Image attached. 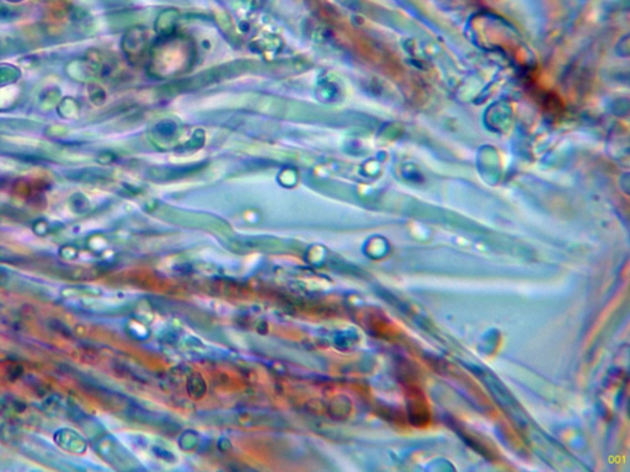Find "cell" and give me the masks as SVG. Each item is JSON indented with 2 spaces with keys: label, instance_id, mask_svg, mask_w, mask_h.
Here are the masks:
<instances>
[{
  "label": "cell",
  "instance_id": "1",
  "mask_svg": "<svg viewBox=\"0 0 630 472\" xmlns=\"http://www.w3.org/2000/svg\"><path fill=\"white\" fill-rule=\"evenodd\" d=\"M53 440L62 451L73 454H84L88 448L83 435L71 428L58 429L53 435Z\"/></svg>",
  "mask_w": 630,
  "mask_h": 472
},
{
  "label": "cell",
  "instance_id": "2",
  "mask_svg": "<svg viewBox=\"0 0 630 472\" xmlns=\"http://www.w3.org/2000/svg\"><path fill=\"white\" fill-rule=\"evenodd\" d=\"M0 286L8 287L11 291L28 293L30 296H39V297H48V293L44 288L33 284L31 282L22 280L20 277H12L9 273L0 275Z\"/></svg>",
  "mask_w": 630,
  "mask_h": 472
},
{
  "label": "cell",
  "instance_id": "3",
  "mask_svg": "<svg viewBox=\"0 0 630 472\" xmlns=\"http://www.w3.org/2000/svg\"><path fill=\"white\" fill-rule=\"evenodd\" d=\"M98 294V289L85 286L66 287L62 291V296L68 299H83L84 297H95Z\"/></svg>",
  "mask_w": 630,
  "mask_h": 472
}]
</instances>
